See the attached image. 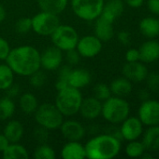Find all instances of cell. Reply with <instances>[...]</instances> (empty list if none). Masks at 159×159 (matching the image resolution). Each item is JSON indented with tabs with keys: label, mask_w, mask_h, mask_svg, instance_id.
<instances>
[{
	"label": "cell",
	"mask_w": 159,
	"mask_h": 159,
	"mask_svg": "<svg viewBox=\"0 0 159 159\" xmlns=\"http://www.w3.org/2000/svg\"><path fill=\"white\" fill-rule=\"evenodd\" d=\"M5 61L15 75L22 76L28 77L41 68L40 52L30 45L19 46L11 49Z\"/></svg>",
	"instance_id": "1"
},
{
	"label": "cell",
	"mask_w": 159,
	"mask_h": 159,
	"mask_svg": "<svg viewBox=\"0 0 159 159\" xmlns=\"http://www.w3.org/2000/svg\"><path fill=\"white\" fill-rule=\"evenodd\" d=\"M86 158L112 159L117 157L121 151V141L104 133L91 138L85 144Z\"/></svg>",
	"instance_id": "2"
},
{
	"label": "cell",
	"mask_w": 159,
	"mask_h": 159,
	"mask_svg": "<svg viewBox=\"0 0 159 159\" xmlns=\"http://www.w3.org/2000/svg\"><path fill=\"white\" fill-rule=\"evenodd\" d=\"M82 99L83 97L81 89L68 86L67 88L57 91L54 104L64 117H71L79 114Z\"/></svg>",
	"instance_id": "3"
},
{
	"label": "cell",
	"mask_w": 159,
	"mask_h": 159,
	"mask_svg": "<svg viewBox=\"0 0 159 159\" xmlns=\"http://www.w3.org/2000/svg\"><path fill=\"white\" fill-rule=\"evenodd\" d=\"M130 105L122 97L111 96L102 102L101 116L112 125L121 124L129 116Z\"/></svg>",
	"instance_id": "4"
},
{
	"label": "cell",
	"mask_w": 159,
	"mask_h": 159,
	"mask_svg": "<svg viewBox=\"0 0 159 159\" xmlns=\"http://www.w3.org/2000/svg\"><path fill=\"white\" fill-rule=\"evenodd\" d=\"M34 117L38 126L48 129L49 131L59 129L64 121V116L55 104L49 102L38 105L34 113Z\"/></svg>",
	"instance_id": "5"
},
{
	"label": "cell",
	"mask_w": 159,
	"mask_h": 159,
	"mask_svg": "<svg viewBox=\"0 0 159 159\" xmlns=\"http://www.w3.org/2000/svg\"><path fill=\"white\" fill-rule=\"evenodd\" d=\"M105 0H71L70 6L73 13L81 20H95L103 10Z\"/></svg>",
	"instance_id": "6"
},
{
	"label": "cell",
	"mask_w": 159,
	"mask_h": 159,
	"mask_svg": "<svg viewBox=\"0 0 159 159\" xmlns=\"http://www.w3.org/2000/svg\"><path fill=\"white\" fill-rule=\"evenodd\" d=\"M79 38L80 36L77 30L74 27L66 24H60L51 35L52 46L63 52L76 48Z\"/></svg>",
	"instance_id": "7"
},
{
	"label": "cell",
	"mask_w": 159,
	"mask_h": 159,
	"mask_svg": "<svg viewBox=\"0 0 159 159\" xmlns=\"http://www.w3.org/2000/svg\"><path fill=\"white\" fill-rule=\"evenodd\" d=\"M32 30L40 36H51L61 24L57 14L40 11L31 18Z\"/></svg>",
	"instance_id": "8"
},
{
	"label": "cell",
	"mask_w": 159,
	"mask_h": 159,
	"mask_svg": "<svg viewBox=\"0 0 159 159\" xmlns=\"http://www.w3.org/2000/svg\"><path fill=\"white\" fill-rule=\"evenodd\" d=\"M103 42L95 34L84 35L80 37L76 46V49L82 58L91 59L97 57L102 50Z\"/></svg>",
	"instance_id": "9"
},
{
	"label": "cell",
	"mask_w": 159,
	"mask_h": 159,
	"mask_svg": "<svg viewBox=\"0 0 159 159\" xmlns=\"http://www.w3.org/2000/svg\"><path fill=\"white\" fill-rule=\"evenodd\" d=\"M139 118L145 126L159 125V102L155 100L144 101L139 108Z\"/></svg>",
	"instance_id": "10"
},
{
	"label": "cell",
	"mask_w": 159,
	"mask_h": 159,
	"mask_svg": "<svg viewBox=\"0 0 159 159\" xmlns=\"http://www.w3.org/2000/svg\"><path fill=\"white\" fill-rule=\"evenodd\" d=\"M63 51L54 46L49 47L40 53V66L46 71L57 70L63 62Z\"/></svg>",
	"instance_id": "11"
},
{
	"label": "cell",
	"mask_w": 159,
	"mask_h": 159,
	"mask_svg": "<svg viewBox=\"0 0 159 159\" xmlns=\"http://www.w3.org/2000/svg\"><path fill=\"white\" fill-rule=\"evenodd\" d=\"M59 129H60L62 136L67 141L80 142L86 135L85 128L81 122L77 120H72V119L64 120Z\"/></svg>",
	"instance_id": "12"
},
{
	"label": "cell",
	"mask_w": 159,
	"mask_h": 159,
	"mask_svg": "<svg viewBox=\"0 0 159 159\" xmlns=\"http://www.w3.org/2000/svg\"><path fill=\"white\" fill-rule=\"evenodd\" d=\"M120 130L123 140L128 142L138 140L143 133V124L139 117L128 116L121 123Z\"/></svg>",
	"instance_id": "13"
},
{
	"label": "cell",
	"mask_w": 159,
	"mask_h": 159,
	"mask_svg": "<svg viewBox=\"0 0 159 159\" xmlns=\"http://www.w3.org/2000/svg\"><path fill=\"white\" fill-rule=\"evenodd\" d=\"M102 102L97 100L96 97H86L82 99L79 114L86 120H94L101 116Z\"/></svg>",
	"instance_id": "14"
},
{
	"label": "cell",
	"mask_w": 159,
	"mask_h": 159,
	"mask_svg": "<svg viewBox=\"0 0 159 159\" xmlns=\"http://www.w3.org/2000/svg\"><path fill=\"white\" fill-rule=\"evenodd\" d=\"M123 75L131 82H142L148 75V69L142 63L139 61L127 62L123 66Z\"/></svg>",
	"instance_id": "15"
},
{
	"label": "cell",
	"mask_w": 159,
	"mask_h": 159,
	"mask_svg": "<svg viewBox=\"0 0 159 159\" xmlns=\"http://www.w3.org/2000/svg\"><path fill=\"white\" fill-rule=\"evenodd\" d=\"M113 23V21L100 15L98 18L95 20V35L97 38H99L102 42L110 41L114 35Z\"/></svg>",
	"instance_id": "16"
},
{
	"label": "cell",
	"mask_w": 159,
	"mask_h": 159,
	"mask_svg": "<svg viewBox=\"0 0 159 159\" xmlns=\"http://www.w3.org/2000/svg\"><path fill=\"white\" fill-rule=\"evenodd\" d=\"M92 80L90 72L83 68H75L71 70L68 77V86L81 89L87 87Z\"/></svg>",
	"instance_id": "17"
},
{
	"label": "cell",
	"mask_w": 159,
	"mask_h": 159,
	"mask_svg": "<svg viewBox=\"0 0 159 159\" xmlns=\"http://www.w3.org/2000/svg\"><path fill=\"white\" fill-rule=\"evenodd\" d=\"M61 157L64 159H83L86 158L84 145L80 142L67 141L61 149Z\"/></svg>",
	"instance_id": "18"
},
{
	"label": "cell",
	"mask_w": 159,
	"mask_h": 159,
	"mask_svg": "<svg viewBox=\"0 0 159 159\" xmlns=\"http://www.w3.org/2000/svg\"><path fill=\"white\" fill-rule=\"evenodd\" d=\"M141 61L151 63L159 60V43L155 40L144 42L139 49Z\"/></svg>",
	"instance_id": "19"
},
{
	"label": "cell",
	"mask_w": 159,
	"mask_h": 159,
	"mask_svg": "<svg viewBox=\"0 0 159 159\" xmlns=\"http://www.w3.org/2000/svg\"><path fill=\"white\" fill-rule=\"evenodd\" d=\"M10 143H19L24 134V127L19 120H10L4 127L2 132Z\"/></svg>",
	"instance_id": "20"
},
{
	"label": "cell",
	"mask_w": 159,
	"mask_h": 159,
	"mask_svg": "<svg viewBox=\"0 0 159 159\" xmlns=\"http://www.w3.org/2000/svg\"><path fill=\"white\" fill-rule=\"evenodd\" d=\"M125 10V2L123 0H109L104 4L102 13L100 15L109 19L112 21H115Z\"/></svg>",
	"instance_id": "21"
},
{
	"label": "cell",
	"mask_w": 159,
	"mask_h": 159,
	"mask_svg": "<svg viewBox=\"0 0 159 159\" xmlns=\"http://www.w3.org/2000/svg\"><path fill=\"white\" fill-rule=\"evenodd\" d=\"M142 142L146 151H159V125L150 126L143 133V138Z\"/></svg>",
	"instance_id": "22"
},
{
	"label": "cell",
	"mask_w": 159,
	"mask_h": 159,
	"mask_svg": "<svg viewBox=\"0 0 159 159\" xmlns=\"http://www.w3.org/2000/svg\"><path fill=\"white\" fill-rule=\"evenodd\" d=\"M110 89L113 96L124 98L128 96L132 92L133 86H132V82L124 76L114 79L111 83Z\"/></svg>",
	"instance_id": "23"
},
{
	"label": "cell",
	"mask_w": 159,
	"mask_h": 159,
	"mask_svg": "<svg viewBox=\"0 0 159 159\" xmlns=\"http://www.w3.org/2000/svg\"><path fill=\"white\" fill-rule=\"evenodd\" d=\"M39 8L42 11L51 12L59 15L67 8L68 0H37Z\"/></svg>",
	"instance_id": "24"
},
{
	"label": "cell",
	"mask_w": 159,
	"mask_h": 159,
	"mask_svg": "<svg viewBox=\"0 0 159 159\" xmlns=\"http://www.w3.org/2000/svg\"><path fill=\"white\" fill-rule=\"evenodd\" d=\"M38 101L37 97L31 92L22 93L19 99V107L21 111L26 115L34 114L38 107Z\"/></svg>",
	"instance_id": "25"
},
{
	"label": "cell",
	"mask_w": 159,
	"mask_h": 159,
	"mask_svg": "<svg viewBox=\"0 0 159 159\" xmlns=\"http://www.w3.org/2000/svg\"><path fill=\"white\" fill-rule=\"evenodd\" d=\"M4 159H27L30 155L28 150L19 143H9L6 150L2 153Z\"/></svg>",
	"instance_id": "26"
},
{
	"label": "cell",
	"mask_w": 159,
	"mask_h": 159,
	"mask_svg": "<svg viewBox=\"0 0 159 159\" xmlns=\"http://www.w3.org/2000/svg\"><path fill=\"white\" fill-rule=\"evenodd\" d=\"M139 27L142 34L146 37L154 38L159 34V22L157 19L152 17L143 18L140 21Z\"/></svg>",
	"instance_id": "27"
},
{
	"label": "cell",
	"mask_w": 159,
	"mask_h": 159,
	"mask_svg": "<svg viewBox=\"0 0 159 159\" xmlns=\"http://www.w3.org/2000/svg\"><path fill=\"white\" fill-rule=\"evenodd\" d=\"M16 110L13 99L4 96L0 98V121H6L12 117Z\"/></svg>",
	"instance_id": "28"
},
{
	"label": "cell",
	"mask_w": 159,
	"mask_h": 159,
	"mask_svg": "<svg viewBox=\"0 0 159 159\" xmlns=\"http://www.w3.org/2000/svg\"><path fill=\"white\" fill-rule=\"evenodd\" d=\"M14 75L7 63L0 64V90L5 91L14 83Z\"/></svg>",
	"instance_id": "29"
},
{
	"label": "cell",
	"mask_w": 159,
	"mask_h": 159,
	"mask_svg": "<svg viewBox=\"0 0 159 159\" xmlns=\"http://www.w3.org/2000/svg\"><path fill=\"white\" fill-rule=\"evenodd\" d=\"M57 70H58V74L55 82V89L57 91H59L68 87V77L71 73L72 67L68 64L63 66L61 65Z\"/></svg>",
	"instance_id": "30"
},
{
	"label": "cell",
	"mask_w": 159,
	"mask_h": 159,
	"mask_svg": "<svg viewBox=\"0 0 159 159\" xmlns=\"http://www.w3.org/2000/svg\"><path fill=\"white\" fill-rule=\"evenodd\" d=\"M146 151L142 142H140L138 140L130 141L127 147H126V154L127 157L132 158L142 157V154Z\"/></svg>",
	"instance_id": "31"
},
{
	"label": "cell",
	"mask_w": 159,
	"mask_h": 159,
	"mask_svg": "<svg viewBox=\"0 0 159 159\" xmlns=\"http://www.w3.org/2000/svg\"><path fill=\"white\" fill-rule=\"evenodd\" d=\"M35 159H55V151L47 143H41L38 145L33 154Z\"/></svg>",
	"instance_id": "32"
},
{
	"label": "cell",
	"mask_w": 159,
	"mask_h": 159,
	"mask_svg": "<svg viewBox=\"0 0 159 159\" xmlns=\"http://www.w3.org/2000/svg\"><path fill=\"white\" fill-rule=\"evenodd\" d=\"M28 78H29V84L31 85V87H33L35 89L42 88L45 85V83L47 82V75L40 69L34 72L33 74H31L28 76Z\"/></svg>",
	"instance_id": "33"
},
{
	"label": "cell",
	"mask_w": 159,
	"mask_h": 159,
	"mask_svg": "<svg viewBox=\"0 0 159 159\" xmlns=\"http://www.w3.org/2000/svg\"><path fill=\"white\" fill-rule=\"evenodd\" d=\"M112 96L110 86L105 83H97L94 88V97H96L100 102H104Z\"/></svg>",
	"instance_id": "34"
},
{
	"label": "cell",
	"mask_w": 159,
	"mask_h": 159,
	"mask_svg": "<svg viewBox=\"0 0 159 159\" xmlns=\"http://www.w3.org/2000/svg\"><path fill=\"white\" fill-rule=\"evenodd\" d=\"M32 30V20L29 17L20 18L15 22V31L20 34H26Z\"/></svg>",
	"instance_id": "35"
},
{
	"label": "cell",
	"mask_w": 159,
	"mask_h": 159,
	"mask_svg": "<svg viewBox=\"0 0 159 159\" xmlns=\"http://www.w3.org/2000/svg\"><path fill=\"white\" fill-rule=\"evenodd\" d=\"M33 137L40 144L47 143V142L49 140V130L38 126L37 128L35 129V130L33 132Z\"/></svg>",
	"instance_id": "36"
},
{
	"label": "cell",
	"mask_w": 159,
	"mask_h": 159,
	"mask_svg": "<svg viewBox=\"0 0 159 159\" xmlns=\"http://www.w3.org/2000/svg\"><path fill=\"white\" fill-rule=\"evenodd\" d=\"M64 56H65L66 61L70 66H73V65L78 64L80 62V61H81V58H82L76 48L69 49V50L66 51V53H65Z\"/></svg>",
	"instance_id": "37"
},
{
	"label": "cell",
	"mask_w": 159,
	"mask_h": 159,
	"mask_svg": "<svg viewBox=\"0 0 159 159\" xmlns=\"http://www.w3.org/2000/svg\"><path fill=\"white\" fill-rule=\"evenodd\" d=\"M148 89L151 91L157 92L159 90V74L158 73H151L148 74L146 79Z\"/></svg>",
	"instance_id": "38"
},
{
	"label": "cell",
	"mask_w": 159,
	"mask_h": 159,
	"mask_svg": "<svg viewBox=\"0 0 159 159\" xmlns=\"http://www.w3.org/2000/svg\"><path fill=\"white\" fill-rule=\"evenodd\" d=\"M10 50L11 48L9 43L4 37L0 36V61H6Z\"/></svg>",
	"instance_id": "39"
},
{
	"label": "cell",
	"mask_w": 159,
	"mask_h": 159,
	"mask_svg": "<svg viewBox=\"0 0 159 159\" xmlns=\"http://www.w3.org/2000/svg\"><path fill=\"white\" fill-rule=\"evenodd\" d=\"M126 61L127 62H133V61H141V55L139 49L136 48H130L126 53Z\"/></svg>",
	"instance_id": "40"
},
{
	"label": "cell",
	"mask_w": 159,
	"mask_h": 159,
	"mask_svg": "<svg viewBox=\"0 0 159 159\" xmlns=\"http://www.w3.org/2000/svg\"><path fill=\"white\" fill-rule=\"evenodd\" d=\"M117 37H118V41L124 46H128L131 42V34L128 31H125V30L120 31L118 33Z\"/></svg>",
	"instance_id": "41"
},
{
	"label": "cell",
	"mask_w": 159,
	"mask_h": 159,
	"mask_svg": "<svg viewBox=\"0 0 159 159\" xmlns=\"http://www.w3.org/2000/svg\"><path fill=\"white\" fill-rule=\"evenodd\" d=\"M20 92H21L20 86H19V84H15V83H13L8 89H7L5 90L6 96H7L8 98H11V99H14L17 96H19Z\"/></svg>",
	"instance_id": "42"
},
{
	"label": "cell",
	"mask_w": 159,
	"mask_h": 159,
	"mask_svg": "<svg viewBox=\"0 0 159 159\" xmlns=\"http://www.w3.org/2000/svg\"><path fill=\"white\" fill-rule=\"evenodd\" d=\"M148 7L152 13L159 15V0H148Z\"/></svg>",
	"instance_id": "43"
},
{
	"label": "cell",
	"mask_w": 159,
	"mask_h": 159,
	"mask_svg": "<svg viewBox=\"0 0 159 159\" xmlns=\"http://www.w3.org/2000/svg\"><path fill=\"white\" fill-rule=\"evenodd\" d=\"M9 143H10L8 142L7 137L3 133L0 132V153H3L6 150V148L8 146Z\"/></svg>",
	"instance_id": "44"
},
{
	"label": "cell",
	"mask_w": 159,
	"mask_h": 159,
	"mask_svg": "<svg viewBox=\"0 0 159 159\" xmlns=\"http://www.w3.org/2000/svg\"><path fill=\"white\" fill-rule=\"evenodd\" d=\"M124 2L129 6L130 7L133 8H138L140 7H142L144 3V0H124Z\"/></svg>",
	"instance_id": "45"
},
{
	"label": "cell",
	"mask_w": 159,
	"mask_h": 159,
	"mask_svg": "<svg viewBox=\"0 0 159 159\" xmlns=\"http://www.w3.org/2000/svg\"><path fill=\"white\" fill-rule=\"evenodd\" d=\"M139 97L144 102V101H146V100H148L149 99V93H148V91L146 90V89H142V90H141L140 91V93H139Z\"/></svg>",
	"instance_id": "46"
},
{
	"label": "cell",
	"mask_w": 159,
	"mask_h": 159,
	"mask_svg": "<svg viewBox=\"0 0 159 159\" xmlns=\"http://www.w3.org/2000/svg\"><path fill=\"white\" fill-rule=\"evenodd\" d=\"M6 17H7L6 9H5V7H4L3 6H1V5H0V23H1V22H3V21L5 20Z\"/></svg>",
	"instance_id": "47"
},
{
	"label": "cell",
	"mask_w": 159,
	"mask_h": 159,
	"mask_svg": "<svg viewBox=\"0 0 159 159\" xmlns=\"http://www.w3.org/2000/svg\"><path fill=\"white\" fill-rule=\"evenodd\" d=\"M158 16H159V15H158ZM157 20H158V22H159V17H158V19H157Z\"/></svg>",
	"instance_id": "48"
},
{
	"label": "cell",
	"mask_w": 159,
	"mask_h": 159,
	"mask_svg": "<svg viewBox=\"0 0 159 159\" xmlns=\"http://www.w3.org/2000/svg\"><path fill=\"white\" fill-rule=\"evenodd\" d=\"M0 131H1V129H0Z\"/></svg>",
	"instance_id": "49"
}]
</instances>
